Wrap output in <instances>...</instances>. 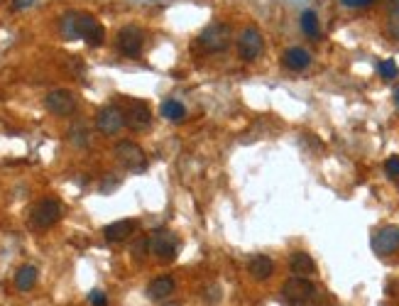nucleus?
Instances as JSON below:
<instances>
[{"mask_svg": "<svg viewBox=\"0 0 399 306\" xmlns=\"http://www.w3.org/2000/svg\"><path fill=\"white\" fill-rule=\"evenodd\" d=\"M62 214H64V209H62V201L59 199H52V196L39 199L37 204L32 206V211H29V228L32 230L52 228L54 223H59Z\"/></svg>", "mask_w": 399, "mask_h": 306, "instance_id": "f257e3e1", "label": "nucleus"}, {"mask_svg": "<svg viewBox=\"0 0 399 306\" xmlns=\"http://www.w3.org/2000/svg\"><path fill=\"white\" fill-rule=\"evenodd\" d=\"M116 160L121 162L126 169L135 172V174H140V172L147 169V155H144V150L137 145V142L133 140H121L116 145Z\"/></svg>", "mask_w": 399, "mask_h": 306, "instance_id": "f03ea898", "label": "nucleus"}, {"mask_svg": "<svg viewBox=\"0 0 399 306\" xmlns=\"http://www.w3.org/2000/svg\"><path fill=\"white\" fill-rule=\"evenodd\" d=\"M265 52V37L257 27H245L238 37V54L243 62H255Z\"/></svg>", "mask_w": 399, "mask_h": 306, "instance_id": "7ed1b4c3", "label": "nucleus"}, {"mask_svg": "<svg viewBox=\"0 0 399 306\" xmlns=\"http://www.w3.org/2000/svg\"><path fill=\"white\" fill-rule=\"evenodd\" d=\"M231 44V27L226 22H213L198 34V47L206 52H223Z\"/></svg>", "mask_w": 399, "mask_h": 306, "instance_id": "20e7f679", "label": "nucleus"}, {"mask_svg": "<svg viewBox=\"0 0 399 306\" xmlns=\"http://www.w3.org/2000/svg\"><path fill=\"white\" fill-rule=\"evenodd\" d=\"M313 284L306 277H292L282 284V297L292 306H306L313 299Z\"/></svg>", "mask_w": 399, "mask_h": 306, "instance_id": "39448f33", "label": "nucleus"}, {"mask_svg": "<svg viewBox=\"0 0 399 306\" xmlns=\"http://www.w3.org/2000/svg\"><path fill=\"white\" fill-rule=\"evenodd\" d=\"M44 106H47V111L52 113V116L67 118L76 111V96H74L72 91H67V88H54V91H49L47 98H44Z\"/></svg>", "mask_w": 399, "mask_h": 306, "instance_id": "423d86ee", "label": "nucleus"}, {"mask_svg": "<svg viewBox=\"0 0 399 306\" xmlns=\"http://www.w3.org/2000/svg\"><path fill=\"white\" fill-rule=\"evenodd\" d=\"M149 245H152V253L157 255L159 260H174L179 253V238L172 233V230H154L152 238H149Z\"/></svg>", "mask_w": 399, "mask_h": 306, "instance_id": "0eeeda50", "label": "nucleus"}, {"mask_svg": "<svg viewBox=\"0 0 399 306\" xmlns=\"http://www.w3.org/2000/svg\"><path fill=\"white\" fill-rule=\"evenodd\" d=\"M96 127L103 135H118L126 127V113L118 106H106L98 111L96 116Z\"/></svg>", "mask_w": 399, "mask_h": 306, "instance_id": "6e6552de", "label": "nucleus"}, {"mask_svg": "<svg viewBox=\"0 0 399 306\" xmlns=\"http://www.w3.org/2000/svg\"><path fill=\"white\" fill-rule=\"evenodd\" d=\"M79 37L86 39V44L91 47H101L106 39V29L91 13H81L79 15Z\"/></svg>", "mask_w": 399, "mask_h": 306, "instance_id": "1a4fd4ad", "label": "nucleus"}, {"mask_svg": "<svg viewBox=\"0 0 399 306\" xmlns=\"http://www.w3.org/2000/svg\"><path fill=\"white\" fill-rule=\"evenodd\" d=\"M142 44H144V32L140 27H135V25H128V27H123L118 32V49L126 57H140Z\"/></svg>", "mask_w": 399, "mask_h": 306, "instance_id": "9d476101", "label": "nucleus"}, {"mask_svg": "<svg viewBox=\"0 0 399 306\" xmlns=\"http://www.w3.org/2000/svg\"><path fill=\"white\" fill-rule=\"evenodd\" d=\"M372 250L377 255H395L399 250V225H385L372 238Z\"/></svg>", "mask_w": 399, "mask_h": 306, "instance_id": "9b49d317", "label": "nucleus"}, {"mask_svg": "<svg viewBox=\"0 0 399 306\" xmlns=\"http://www.w3.org/2000/svg\"><path fill=\"white\" fill-rule=\"evenodd\" d=\"M152 123V111L144 101H130L126 111V125H130L133 130L142 132L144 127H149Z\"/></svg>", "mask_w": 399, "mask_h": 306, "instance_id": "f8f14e48", "label": "nucleus"}, {"mask_svg": "<svg viewBox=\"0 0 399 306\" xmlns=\"http://www.w3.org/2000/svg\"><path fill=\"white\" fill-rule=\"evenodd\" d=\"M137 221L135 218H123V221H116V223L106 225V230H103V235H106L108 243H126L128 238L137 230Z\"/></svg>", "mask_w": 399, "mask_h": 306, "instance_id": "ddd939ff", "label": "nucleus"}, {"mask_svg": "<svg viewBox=\"0 0 399 306\" xmlns=\"http://www.w3.org/2000/svg\"><path fill=\"white\" fill-rule=\"evenodd\" d=\"M174 287H177L174 277H169V274H159V277H154L152 282H149L147 297L152 299V302H164V299L172 297Z\"/></svg>", "mask_w": 399, "mask_h": 306, "instance_id": "4468645a", "label": "nucleus"}, {"mask_svg": "<svg viewBox=\"0 0 399 306\" xmlns=\"http://www.w3.org/2000/svg\"><path fill=\"white\" fill-rule=\"evenodd\" d=\"M282 62H284V67L292 69V71H304V69L311 64V54H309L304 47H289V49H284Z\"/></svg>", "mask_w": 399, "mask_h": 306, "instance_id": "2eb2a0df", "label": "nucleus"}, {"mask_svg": "<svg viewBox=\"0 0 399 306\" xmlns=\"http://www.w3.org/2000/svg\"><path fill=\"white\" fill-rule=\"evenodd\" d=\"M248 272H250L257 282H265V279L272 277L274 263L267 258V255H255V258H250V263H248Z\"/></svg>", "mask_w": 399, "mask_h": 306, "instance_id": "dca6fc26", "label": "nucleus"}, {"mask_svg": "<svg viewBox=\"0 0 399 306\" xmlns=\"http://www.w3.org/2000/svg\"><path fill=\"white\" fill-rule=\"evenodd\" d=\"M289 270L294 272V277H309V274L316 272V263H313L311 255L294 253L292 258H289Z\"/></svg>", "mask_w": 399, "mask_h": 306, "instance_id": "f3484780", "label": "nucleus"}, {"mask_svg": "<svg viewBox=\"0 0 399 306\" xmlns=\"http://www.w3.org/2000/svg\"><path fill=\"white\" fill-rule=\"evenodd\" d=\"M79 15L76 10H69V13L62 15L59 20V32H62L64 39H79Z\"/></svg>", "mask_w": 399, "mask_h": 306, "instance_id": "a211bd4d", "label": "nucleus"}, {"mask_svg": "<svg viewBox=\"0 0 399 306\" xmlns=\"http://www.w3.org/2000/svg\"><path fill=\"white\" fill-rule=\"evenodd\" d=\"M34 282H37V267L34 265H22L18 270V274H15V287L20 292H29L34 287Z\"/></svg>", "mask_w": 399, "mask_h": 306, "instance_id": "6ab92c4d", "label": "nucleus"}, {"mask_svg": "<svg viewBox=\"0 0 399 306\" xmlns=\"http://www.w3.org/2000/svg\"><path fill=\"white\" fill-rule=\"evenodd\" d=\"M162 116L167 118V120H184V116H187V108H184V103L179 101H164L162 103Z\"/></svg>", "mask_w": 399, "mask_h": 306, "instance_id": "aec40b11", "label": "nucleus"}, {"mask_svg": "<svg viewBox=\"0 0 399 306\" xmlns=\"http://www.w3.org/2000/svg\"><path fill=\"white\" fill-rule=\"evenodd\" d=\"M302 29L306 37L311 39H318V18L313 10H304L302 13Z\"/></svg>", "mask_w": 399, "mask_h": 306, "instance_id": "412c9836", "label": "nucleus"}, {"mask_svg": "<svg viewBox=\"0 0 399 306\" xmlns=\"http://www.w3.org/2000/svg\"><path fill=\"white\" fill-rule=\"evenodd\" d=\"M387 32L399 42V0H390V18H387Z\"/></svg>", "mask_w": 399, "mask_h": 306, "instance_id": "4be33fe9", "label": "nucleus"}, {"mask_svg": "<svg viewBox=\"0 0 399 306\" xmlns=\"http://www.w3.org/2000/svg\"><path fill=\"white\" fill-rule=\"evenodd\" d=\"M377 71H380V76L385 78V81H395L399 76V67L395 59H385V62L377 64Z\"/></svg>", "mask_w": 399, "mask_h": 306, "instance_id": "5701e85b", "label": "nucleus"}, {"mask_svg": "<svg viewBox=\"0 0 399 306\" xmlns=\"http://www.w3.org/2000/svg\"><path fill=\"white\" fill-rule=\"evenodd\" d=\"M385 172H387V176L397 179V176H399V155L387 157V162H385Z\"/></svg>", "mask_w": 399, "mask_h": 306, "instance_id": "b1692460", "label": "nucleus"}, {"mask_svg": "<svg viewBox=\"0 0 399 306\" xmlns=\"http://www.w3.org/2000/svg\"><path fill=\"white\" fill-rule=\"evenodd\" d=\"M147 250H152V245H149V238H142V240H137V243H135L133 255L140 260V258H142V253L147 255Z\"/></svg>", "mask_w": 399, "mask_h": 306, "instance_id": "393cba45", "label": "nucleus"}, {"mask_svg": "<svg viewBox=\"0 0 399 306\" xmlns=\"http://www.w3.org/2000/svg\"><path fill=\"white\" fill-rule=\"evenodd\" d=\"M88 302H91V306H108V297L101 289H93V292L88 294Z\"/></svg>", "mask_w": 399, "mask_h": 306, "instance_id": "a878e982", "label": "nucleus"}, {"mask_svg": "<svg viewBox=\"0 0 399 306\" xmlns=\"http://www.w3.org/2000/svg\"><path fill=\"white\" fill-rule=\"evenodd\" d=\"M346 8H365V5H372L375 0H341Z\"/></svg>", "mask_w": 399, "mask_h": 306, "instance_id": "bb28decb", "label": "nucleus"}, {"mask_svg": "<svg viewBox=\"0 0 399 306\" xmlns=\"http://www.w3.org/2000/svg\"><path fill=\"white\" fill-rule=\"evenodd\" d=\"M37 0H13V10H25V8H32Z\"/></svg>", "mask_w": 399, "mask_h": 306, "instance_id": "cd10ccee", "label": "nucleus"}, {"mask_svg": "<svg viewBox=\"0 0 399 306\" xmlns=\"http://www.w3.org/2000/svg\"><path fill=\"white\" fill-rule=\"evenodd\" d=\"M395 101H397V106H399V88H397V93H395Z\"/></svg>", "mask_w": 399, "mask_h": 306, "instance_id": "c85d7f7f", "label": "nucleus"}]
</instances>
